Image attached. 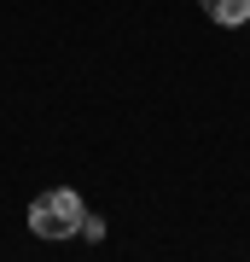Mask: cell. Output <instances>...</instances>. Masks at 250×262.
Masks as SVG:
<instances>
[{
    "label": "cell",
    "mask_w": 250,
    "mask_h": 262,
    "mask_svg": "<svg viewBox=\"0 0 250 262\" xmlns=\"http://www.w3.org/2000/svg\"><path fill=\"white\" fill-rule=\"evenodd\" d=\"M198 6H204L210 18H215V24H227V29L250 24V0H198Z\"/></svg>",
    "instance_id": "cell-2"
},
{
    "label": "cell",
    "mask_w": 250,
    "mask_h": 262,
    "mask_svg": "<svg viewBox=\"0 0 250 262\" xmlns=\"http://www.w3.org/2000/svg\"><path fill=\"white\" fill-rule=\"evenodd\" d=\"M82 198H76L70 187H53V192H41L35 204H29V227H35L41 239H70V233H82Z\"/></svg>",
    "instance_id": "cell-1"
}]
</instances>
